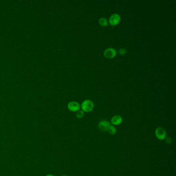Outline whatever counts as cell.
<instances>
[{"instance_id": "30bf717a", "label": "cell", "mask_w": 176, "mask_h": 176, "mask_svg": "<svg viewBox=\"0 0 176 176\" xmlns=\"http://www.w3.org/2000/svg\"><path fill=\"white\" fill-rule=\"evenodd\" d=\"M84 116V112L82 110H79L76 114V116L78 119H81Z\"/></svg>"}, {"instance_id": "4fadbf2b", "label": "cell", "mask_w": 176, "mask_h": 176, "mask_svg": "<svg viewBox=\"0 0 176 176\" xmlns=\"http://www.w3.org/2000/svg\"><path fill=\"white\" fill-rule=\"evenodd\" d=\"M46 176H54L53 175H51V174H49V175H47Z\"/></svg>"}, {"instance_id": "3957f363", "label": "cell", "mask_w": 176, "mask_h": 176, "mask_svg": "<svg viewBox=\"0 0 176 176\" xmlns=\"http://www.w3.org/2000/svg\"><path fill=\"white\" fill-rule=\"evenodd\" d=\"M121 20V17L118 13H114L110 16L109 18V23L112 26H116L119 23Z\"/></svg>"}, {"instance_id": "8992f818", "label": "cell", "mask_w": 176, "mask_h": 176, "mask_svg": "<svg viewBox=\"0 0 176 176\" xmlns=\"http://www.w3.org/2000/svg\"><path fill=\"white\" fill-rule=\"evenodd\" d=\"M80 108L81 105L77 102H70L68 104V109L71 112H77Z\"/></svg>"}, {"instance_id": "7c38bea8", "label": "cell", "mask_w": 176, "mask_h": 176, "mask_svg": "<svg viewBox=\"0 0 176 176\" xmlns=\"http://www.w3.org/2000/svg\"><path fill=\"white\" fill-rule=\"evenodd\" d=\"M166 140V141L167 143H171V139L170 137H166V139H165Z\"/></svg>"}, {"instance_id": "8fae6325", "label": "cell", "mask_w": 176, "mask_h": 176, "mask_svg": "<svg viewBox=\"0 0 176 176\" xmlns=\"http://www.w3.org/2000/svg\"><path fill=\"white\" fill-rule=\"evenodd\" d=\"M126 52H127V50H125V48H120V49L119 50V53L121 55H125Z\"/></svg>"}, {"instance_id": "ba28073f", "label": "cell", "mask_w": 176, "mask_h": 176, "mask_svg": "<svg viewBox=\"0 0 176 176\" xmlns=\"http://www.w3.org/2000/svg\"><path fill=\"white\" fill-rule=\"evenodd\" d=\"M107 131L109 132V134L114 135L117 133V129L114 125H111Z\"/></svg>"}, {"instance_id": "5b68a950", "label": "cell", "mask_w": 176, "mask_h": 176, "mask_svg": "<svg viewBox=\"0 0 176 176\" xmlns=\"http://www.w3.org/2000/svg\"><path fill=\"white\" fill-rule=\"evenodd\" d=\"M111 125V123L107 120H101L98 123V128L101 131L105 132L107 131L108 129Z\"/></svg>"}, {"instance_id": "5bb4252c", "label": "cell", "mask_w": 176, "mask_h": 176, "mask_svg": "<svg viewBox=\"0 0 176 176\" xmlns=\"http://www.w3.org/2000/svg\"><path fill=\"white\" fill-rule=\"evenodd\" d=\"M65 176V175H63V176Z\"/></svg>"}, {"instance_id": "9c48e42d", "label": "cell", "mask_w": 176, "mask_h": 176, "mask_svg": "<svg viewBox=\"0 0 176 176\" xmlns=\"http://www.w3.org/2000/svg\"><path fill=\"white\" fill-rule=\"evenodd\" d=\"M99 23L100 25L102 27H107L108 25V21L107 19L105 18H101L99 19Z\"/></svg>"}, {"instance_id": "6da1fadb", "label": "cell", "mask_w": 176, "mask_h": 176, "mask_svg": "<svg viewBox=\"0 0 176 176\" xmlns=\"http://www.w3.org/2000/svg\"><path fill=\"white\" fill-rule=\"evenodd\" d=\"M94 107L93 102L89 100H86L81 104L82 110L84 112L88 113L92 111Z\"/></svg>"}, {"instance_id": "277c9868", "label": "cell", "mask_w": 176, "mask_h": 176, "mask_svg": "<svg viewBox=\"0 0 176 176\" xmlns=\"http://www.w3.org/2000/svg\"><path fill=\"white\" fill-rule=\"evenodd\" d=\"M104 56L108 59H112L116 56L117 52L115 49L109 48L107 49L104 52Z\"/></svg>"}, {"instance_id": "52a82bcc", "label": "cell", "mask_w": 176, "mask_h": 176, "mask_svg": "<svg viewBox=\"0 0 176 176\" xmlns=\"http://www.w3.org/2000/svg\"><path fill=\"white\" fill-rule=\"evenodd\" d=\"M123 122V118L120 115H115L111 119V123L113 125H118Z\"/></svg>"}, {"instance_id": "7a4b0ae2", "label": "cell", "mask_w": 176, "mask_h": 176, "mask_svg": "<svg viewBox=\"0 0 176 176\" xmlns=\"http://www.w3.org/2000/svg\"><path fill=\"white\" fill-rule=\"evenodd\" d=\"M155 135L160 141H163L166 137V131L163 128L158 127L155 131Z\"/></svg>"}]
</instances>
